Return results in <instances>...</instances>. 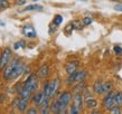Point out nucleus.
<instances>
[{
  "label": "nucleus",
  "instance_id": "f257e3e1",
  "mask_svg": "<svg viewBox=\"0 0 122 114\" xmlns=\"http://www.w3.org/2000/svg\"><path fill=\"white\" fill-rule=\"evenodd\" d=\"M71 99H72V94H71V92H68V91H65V92L59 94L58 97L56 99L59 107H61L59 113H65V112H66V107H67V105L70 104Z\"/></svg>",
  "mask_w": 122,
  "mask_h": 114
},
{
  "label": "nucleus",
  "instance_id": "f03ea898",
  "mask_svg": "<svg viewBox=\"0 0 122 114\" xmlns=\"http://www.w3.org/2000/svg\"><path fill=\"white\" fill-rule=\"evenodd\" d=\"M58 84H59V81L58 78H54L52 81L49 82H46L44 84V87H43V92L46 96L48 97H52L55 92L57 91V88H58Z\"/></svg>",
  "mask_w": 122,
  "mask_h": 114
},
{
  "label": "nucleus",
  "instance_id": "7ed1b4c3",
  "mask_svg": "<svg viewBox=\"0 0 122 114\" xmlns=\"http://www.w3.org/2000/svg\"><path fill=\"white\" fill-rule=\"evenodd\" d=\"M103 106L107 109V110H111L113 106H115L117 104H115V102H114V92H107V95L103 97Z\"/></svg>",
  "mask_w": 122,
  "mask_h": 114
},
{
  "label": "nucleus",
  "instance_id": "20e7f679",
  "mask_svg": "<svg viewBox=\"0 0 122 114\" xmlns=\"http://www.w3.org/2000/svg\"><path fill=\"white\" fill-rule=\"evenodd\" d=\"M11 57V50L9 47H6L1 53V56H0V69H2L6 65L8 64V62L10 60Z\"/></svg>",
  "mask_w": 122,
  "mask_h": 114
},
{
  "label": "nucleus",
  "instance_id": "39448f33",
  "mask_svg": "<svg viewBox=\"0 0 122 114\" xmlns=\"http://www.w3.org/2000/svg\"><path fill=\"white\" fill-rule=\"evenodd\" d=\"M17 63H18L17 59H12L10 62H8V64L4 67V78L6 81L10 79V75H11V73H12V70H14V68H15Z\"/></svg>",
  "mask_w": 122,
  "mask_h": 114
},
{
  "label": "nucleus",
  "instance_id": "423d86ee",
  "mask_svg": "<svg viewBox=\"0 0 122 114\" xmlns=\"http://www.w3.org/2000/svg\"><path fill=\"white\" fill-rule=\"evenodd\" d=\"M24 72H25V65H24L22 63L18 62L16 64L15 68H14V70H12V73H11V75H10V79L18 78L19 76H21Z\"/></svg>",
  "mask_w": 122,
  "mask_h": 114
},
{
  "label": "nucleus",
  "instance_id": "0eeeda50",
  "mask_svg": "<svg viewBox=\"0 0 122 114\" xmlns=\"http://www.w3.org/2000/svg\"><path fill=\"white\" fill-rule=\"evenodd\" d=\"M24 85H26L27 87L31 91V92H34V91L37 88V85H38L37 76H36V75H34V74H31L29 77L25 81V84H24Z\"/></svg>",
  "mask_w": 122,
  "mask_h": 114
},
{
  "label": "nucleus",
  "instance_id": "6e6552de",
  "mask_svg": "<svg viewBox=\"0 0 122 114\" xmlns=\"http://www.w3.org/2000/svg\"><path fill=\"white\" fill-rule=\"evenodd\" d=\"M21 31H22V35L28 37V38H35V37L37 36L36 30H35V28L31 25H25V26L22 27Z\"/></svg>",
  "mask_w": 122,
  "mask_h": 114
},
{
  "label": "nucleus",
  "instance_id": "1a4fd4ad",
  "mask_svg": "<svg viewBox=\"0 0 122 114\" xmlns=\"http://www.w3.org/2000/svg\"><path fill=\"white\" fill-rule=\"evenodd\" d=\"M83 94L81 92H77V93H74V95H73V104L76 105V106L81 110L82 107H83Z\"/></svg>",
  "mask_w": 122,
  "mask_h": 114
},
{
  "label": "nucleus",
  "instance_id": "9d476101",
  "mask_svg": "<svg viewBox=\"0 0 122 114\" xmlns=\"http://www.w3.org/2000/svg\"><path fill=\"white\" fill-rule=\"evenodd\" d=\"M27 101L28 99H22L21 96L20 97H17L15 101V105L16 107L18 109L20 112H24V111H26V107H27Z\"/></svg>",
  "mask_w": 122,
  "mask_h": 114
},
{
  "label": "nucleus",
  "instance_id": "9b49d317",
  "mask_svg": "<svg viewBox=\"0 0 122 114\" xmlns=\"http://www.w3.org/2000/svg\"><path fill=\"white\" fill-rule=\"evenodd\" d=\"M77 66H78L77 60H72V62H68L66 64L65 70H66L67 74H72V73H74L75 70H77Z\"/></svg>",
  "mask_w": 122,
  "mask_h": 114
},
{
  "label": "nucleus",
  "instance_id": "f8f14e48",
  "mask_svg": "<svg viewBox=\"0 0 122 114\" xmlns=\"http://www.w3.org/2000/svg\"><path fill=\"white\" fill-rule=\"evenodd\" d=\"M44 92L41 91V92H37V93H35L33 96H31V101H33V103L34 104H36V105H39L41 102V99H44Z\"/></svg>",
  "mask_w": 122,
  "mask_h": 114
},
{
  "label": "nucleus",
  "instance_id": "ddd939ff",
  "mask_svg": "<svg viewBox=\"0 0 122 114\" xmlns=\"http://www.w3.org/2000/svg\"><path fill=\"white\" fill-rule=\"evenodd\" d=\"M20 96L25 99H29L31 97V91L27 87L26 85H24L21 87V89H20Z\"/></svg>",
  "mask_w": 122,
  "mask_h": 114
},
{
  "label": "nucleus",
  "instance_id": "4468645a",
  "mask_svg": "<svg viewBox=\"0 0 122 114\" xmlns=\"http://www.w3.org/2000/svg\"><path fill=\"white\" fill-rule=\"evenodd\" d=\"M93 89H94V92L96 94H104L103 92V82L102 81H96L93 85Z\"/></svg>",
  "mask_w": 122,
  "mask_h": 114
},
{
  "label": "nucleus",
  "instance_id": "2eb2a0df",
  "mask_svg": "<svg viewBox=\"0 0 122 114\" xmlns=\"http://www.w3.org/2000/svg\"><path fill=\"white\" fill-rule=\"evenodd\" d=\"M47 74H48V66L47 65H43V66L38 69L37 72V75L39 76V77H46L47 76Z\"/></svg>",
  "mask_w": 122,
  "mask_h": 114
},
{
  "label": "nucleus",
  "instance_id": "dca6fc26",
  "mask_svg": "<svg viewBox=\"0 0 122 114\" xmlns=\"http://www.w3.org/2000/svg\"><path fill=\"white\" fill-rule=\"evenodd\" d=\"M85 105L89 107V109H94V107L97 106V101L94 99L93 97H90V99H85Z\"/></svg>",
  "mask_w": 122,
  "mask_h": 114
},
{
  "label": "nucleus",
  "instance_id": "f3484780",
  "mask_svg": "<svg viewBox=\"0 0 122 114\" xmlns=\"http://www.w3.org/2000/svg\"><path fill=\"white\" fill-rule=\"evenodd\" d=\"M78 84L77 85H75L74 88H73V91H74V93H77V92H81L83 89H85V87H86V85H85L84 81H81V82H77Z\"/></svg>",
  "mask_w": 122,
  "mask_h": 114
},
{
  "label": "nucleus",
  "instance_id": "a211bd4d",
  "mask_svg": "<svg viewBox=\"0 0 122 114\" xmlns=\"http://www.w3.org/2000/svg\"><path fill=\"white\" fill-rule=\"evenodd\" d=\"M85 76H86V72L85 70H76V82L84 81Z\"/></svg>",
  "mask_w": 122,
  "mask_h": 114
},
{
  "label": "nucleus",
  "instance_id": "6ab92c4d",
  "mask_svg": "<svg viewBox=\"0 0 122 114\" xmlns=\"http://www.w3.org/2000/svg\"><path fill=\"white\" fill-rule=\"evenodd\" d=\"M59 111H61V107H59L58 103H57V101H54L51 105V112L52 113H59Z\"/></svg>",
  "mask_w": 122,
  "mask_h": 114
},
{
  "label": "nucleus",
  "instance_id": "aec40b11",
  "mask_svg": "<svg viewBox=\"0 0 122 114\" xmlns=\"http://www.w3.org/2000/svg\"><path fill=\"white\" fill-rule=\"evenodd\" d=\"M41 6L39 5H28L25 9H22V11H31V10H41Z\"/></svg>",
  "mask_w": 122,
  "mask_h": 114
},
{
  "label": "nucleus",
  "instance_id": "412c9836",
  "mask_svg": "<svg viewBox=\"0 0 122 114\" xmlns=\"http://www.w3.org/2000/svg\"><path fill=\"white\" fill-rule=\"evenodd\" d=\"M114 102L117 105H122V93L114 92Z\"/></svg>",
  "mask_w": 122,
  "mask_h": 114
},
{
  "label": "nucleus",
  "instance_id": "4be33fe9",
  "mask_svg": "<svg viewBox=\"0 0 122 114\" xmlns=\"http://www.w3.org/2000/svg\"><path fill=\"white\" fill-rule=\"evenodd\" d=\"M75 82H76V70H75L74 73L68 74V77H67V79H66L67 84H73Z\"/></svg>",
  "mask_w": 122,
  "mask_h": 114
},
{
  "label": "nucleus",
  "instance_id": "5701e85b",
  "mask_svg": "<svg viewBox=\"0 0 122 114\" xmlns=\"http://www.w3.org/2000/svg\"><path fill=\"white\" fill-rule=\"evenodd\" d=\"M62 21H63V17L61 15H56L55 17H54V20H53V24L55 25V26L58 27L61 24H62Z\"/></svg>",
  "mask_w": 122,
  "mask_h": 114
},
{
  "label": "nucleus",
  "instance_id": "b1692460",
  "mask_svg": "<svg viewBox=\"0 0 122 114\" xmlns=\"http://www.w3.org/2000/svg\"><path fill=\"white\" fill-rule=\"evenodd\" d=\"M80 109H78L76 105H74V104H72L70 106V110H68V113L70 114H77V113H80Z\"/></svg>",
  "mask_w": 122,
  "mask_h": 114
},
{
  "label": "nucleus",
  "instance_id": "393cba45",
  "mask_svg": "<svg viewBox=\"0 0 122 114\" xmlns=\"http://www.w3.org/2000/svg\"><path fill=\"white\" fill-rule=\"evenodd\" d=\"M92 18L91 17H84L83 18V21H82V24H83V26H89V25H91L92 24Z\"/></svg>",
  "mask_w": 122,
  "mask_h": 114
},
{
  "label": "nucleus",
  "instance_id": "a878e982",
  "mask_svg": "<svg viewBox=\"0 0 122 114\" xmlns=\"http://www.w3.org/2000/svg\"><path fill=\"white\" fill-rule=\"evenodd\" d=\"M19 47H25V41H24V40H20V41H17V43H15V45H14V48H15V49H18Z\"/></svg>",
  "mask_w": 122,
  "mask_h": 114
},
{
  "label": "nucleus",
  "instance_id": "bb28decb",
  "mask_svg": "<svg viewBox=\"0 0 122 114\" xmlns=\"http://www.w3.org/2000/svg\"><path fill=\"white\" fill-rule=\"evenodd\" d=\"M7 7H8L7 0H0V9H1V8H7Z\"/></svg>",
  "mask_w": 122,
  "mask_h": 114
},
{
  "label": "nucleus",
  "instance_id": "cd10ccee",
  "mask_svg": "<svg viewBox=\"0 0 122 114\" xmlns=\"http://www.w3.org/2000/svg\"><path fill=\"white\" fill-rule=\"evenodd\" d=\"M113 50L115 54H122V47H120V46H114Z\"/></svg>",
  "mask_w": 122,
  "mask_h": 114
},
{
  "label": "nucleus",
  "instance_id": "c85d7f7f",
  "mask_svg": "<svg viewBox=\"0 0 122 114\" xmlns=\"http://www.w3.org/2000/svg\"><path fill=\"white\" fill-rule=\"evenodd\" d=\"M26 112L28 114H36L37 113V109H35V107H30V109H28Z\"/></svg>",
  "mask_w": 122,
  "mask_h": 114
},
{
  "label": "nucleus",
  "instance_id": "c756f323",
  "mask_svg": "<svg viewBox=\"0 0 122 114\" xmlns=\"http://www.w3.org/2000/svg\"><path fill=\"white\" fill-rule=\"evenodd\" d=\"M114 10L115 11H121V12H122V2L115 5V6H114Z\"/></svg>",
  "mask_w": 122,
  "mask_h": 114
},
{
  "label": "nucleus",
  "instance_id": "7c9ffc66",
  "mask_svg": "<svg viewBox=\"0 0 122 114\" xmlns=\"http://www.w3.org/2000/svg\"><path fill=\"white\" fill-rule=\"evenodd\" d=\"M25 2H26L25 0H18V1H17L16 4H17V5H19V6H20V5H24V4H25Z\"/></svg>",
  "mask_w": 122,
  "mask_h": 114
},
{
  "label": "nucleus",
  "instance_id": "2f4dec72",
  "mask_svg": "<svg viewBox=\"0 0 122 114\" xmlns=\"http://www.w3.org/2000/svg\"><path fill=\"white\" fill-rule=\"evenodd\" d=\"M92 113H99V111H96V110H93V111H92Z\"/></svg>",
  "mask_w": 122,
  "mask_h": 114
},
{
  "label": "nucleus",
  "instance_id": "473e14b6",
  "mask_svg": "<svg viewBox=\"0 0 122 114\" xmlns=\"http://www.w3.org/2000/svg\"><path fill=\"white\" fill-rule=\"evenodd\" d=\"M0 25H1V26H4L5 24H4V22H2V21H0Z\"/></svg>",
  "mask_w": 122,
  "mask_h": 114
},
{
  "label": "nucleus",
  "instance_id": "72a5a7b5",
  "mask_svg": "<svg viewBox=\"0 0 122 114\" xmlns=\"http://www.w3.org/2000/svg\"><path fill=\"white\" fill-rule=\"evenodd\" d=\"M112 1H118V0H112Z\"/></svg>",
  "mask_w": 122,
  "mask_h": 114
},
{
  "label": "nucleus",
  "instance_id": "f704fd0d",
  "mask_svg": "<svg viewBox=\"0 0 122 114\" xmlns=\"http://www.w3.org/2000/svg\"><path fill=\"white\" fill-rule=\"evenodd\" d=\"M33 1H38V0H33Z\"/></svg>",
  "mask_w": 122,
  "mask_h": 114
},
{
  "label": "nucleus",
  "instance_id": "c9c22d12",
  "mask_svg": "<svg viewBox=\"0 0 122 114\" xmlns=\"http://www.w3.org/2000/svg\"><path fill=\"white\" fill-rule=\"evenodd\" d=\"M81 1H86V0H81Z\"/></svg>",
  "mask_w": 122,
  "mask_h": 114
}]
</instances>
